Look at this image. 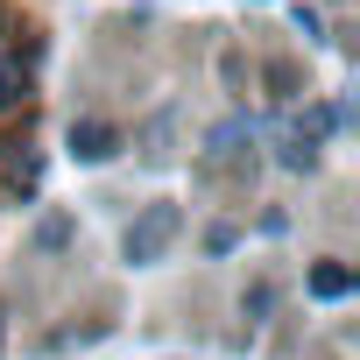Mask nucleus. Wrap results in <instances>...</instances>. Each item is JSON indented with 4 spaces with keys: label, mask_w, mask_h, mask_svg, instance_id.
Segmentation results:
<instances>
[{
    "label": "nucleus",
    "mask_w": 360,
    "mask_h": 360,
    "mask_svg": "<svg viewBox=\"0 0 360 360\" xmlns=\"http://www.w3.org/2000/svg\"><path fill=\"white\" fill-rule=\"evenodd\" d=\"M176 226H184V219H176V205H148V212L127 226V262H134V269L162 262V255H169V240H176Z\"/></svg>",
    "instance_id": "nucleus-1"
},
{
    "label": "nucleus",
    "mask_w": 360,
    "mask_h": 360,
    "mask_svg": "<svg viewBox=\"0 0 360 360\" xmlns=\"http://www.w3.org/2000/svg\"><path fill=\"white\" fill-rule=\"evenodd\" d=\"M120 148V127H106V120H71V155L78 162H106Z\"/></svg>",
    "instance_id": "nucleus-2"
},
{
    "label": "nucleus",
    "mask_w": 360,
    "mask_h": 360,
    "mask_svg": "<svg viewBox=\"0 0 360 360\" xmlns=\"http://www.w3.org/2000/svg\"><path fill=\"white\" fill-rule=\"evenodd\" d=\"M311 297H325V304L353 297V269H346V262H318V269H311Z\"/></svg>",
    "instance_id": "nucleus-3"
},
{
    "label": "nucleus",
    "mask_w": 360,
    "mask_h": 360,
    "mask_svg": "<svg viewBox=\"0 0 360 360\" xmlns=\"http://www.w3.org/2000/svg\"><path fill=\"white\" fill-rule=\"evenodd\" d=\"M15 99H22V64L0 57V106H15Z\"/></svg>",
    "instance_id": "nucleus-4"
},
{
    "label": "nucleus",
    "mask_w": 360,
    "mask_h": 360,
    "mask_svg": "<svg viewBox=\"0 0 360 360\" xmlns=\"http://www.w3.org/2000/svg\"><path fill=\"white\" fill-rule=\"evenodd\" d=\"M0 29H8V15H0Z\"/></svg>",
    "instance_id": "nucleus-5"
}]
</instances>
